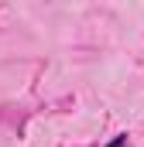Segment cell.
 <instances>
[{
	"label": "cell",
	"instance_id": "obj_1",
	"mask_svg": "<svg viewBox=\"0 0 144 147\" xmlns=\"http://www.w3.org/2000/svg\"><path fill=\"white\" fill-rule=\"evenodd\" d=\"M107 147H127V134H117V137H113Z\"/></svg>",
	"mask_w": 144,
	"mask_h": 147
}]
</instances>
